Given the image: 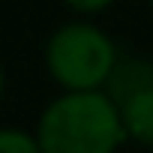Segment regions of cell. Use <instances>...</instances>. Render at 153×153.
<instances>
[{
    "instance_id": "1",
    "label": "cell",
    "mask_w": 153,
    "mask_h": 153,
    "mask_svg": "<svg viewBox=\"0 0 153 153\" xmlns=\"http://www.w3.org/2000/svg\"><path fill=\"white\" fill-rule=\"evenodd\" d=\"M126 129L120 108L108 93H66L54 99L42 120L36 144L42 153H114Z\"/></svg>"
},
{
    "instance_id": "2",
    "label": "cell",
    "mask_w": 153,
    "mask_h": 153,
    "mask_svg": "<svg viewBox=\"0 0 153 153\" xmlns=\"http://www.w3.org/2000/svg\"><path fill=\"white\" fill-rule=\"evenodd\" d=\"M114 66V42L93 24H69L48 42V69L69 93L99 90L108 84Z\"/></svg>"
},
{
    "instance_id": "3",
    "label": "cell",
    "mask_w": 153,
    "mask_h": 153,
    "mask_svg": "<svg viewBox=\"0 0 153 153\" xmlns=\"http://www.w3.org/2000/svg\"><path fill=\"white\" fill-rule=\"evenodd\" d=\"M150 87H153V63H147V60H123L114 66L111 78H108V96L117 108Z\"/></svg>"
},
{
    "instance_id": "4",
    "label": "cell",
    "mask_w": 153,
    "mask_h": 153,
    "mask_svg": "<svg viewBox=\"0 0 153 153\" xmlns=\"http://www.w3.org/2000/svg\"><path fill=\"white\" fill-rule=\"evenodd\" d=\"M120 120L126 135H132L141 144H153V87L132 96L120 105Z\"/></svg>"
},
{
    "instance_id": "5",
    "label": "cell",
    "mask_w": 153,
    "mask_h": 153,
    "mask_svg": "<svg viewBox=\"0 0 153 153\" xmlns=\"http://www.w3.org/2000/svg\"><path fill=\"white\" fill-rule=\"evenodd\" d=\"M0 153H42L36 138L18 129H0Z\"/></svg>"
},
{
    "instance_id": "6",
    "label": "cell",
    "mask_w": 153,
    "mask_h": 153,
    "mask_svg": "<svg viewBox=\"0 0 153 153\" xmlns=\"http://www.w3.org/2000/svg\"><path fill=\"white\" fill-rule=\"evenodd\" d=\"M66 3H69L72 9H78V12H99V9H105L108 3H114V0H66Z\"/></svg>"
},
{
    "instance_id": "7",
    "label": "cell",
    "mask_w": 153,
    "mask_h": 153,
    "mask_svg": "<svg viewBox=\"0 0 153 153\" xmlns=\"http://www.w3.org/2000/svg\"><path fill=\"white\" fill-rule=\"evenodd\" d=\"M0 96H3V69H0Z\"/></svg>"
},
{
    "instance_id": "8",
    "label": "cell",
    "mask_w": 153,
    "mask_h": 153,
    "mask_svg": "<svg viewBox=\"0 0 153 153\" xmlns=\"http://www.w3.org/2000/svg\"><path fill=\"white\" fill-rule=\"evenodd\" d=\"M150 3H153V0H150Z\"/></svg>"
}]
</instances>
